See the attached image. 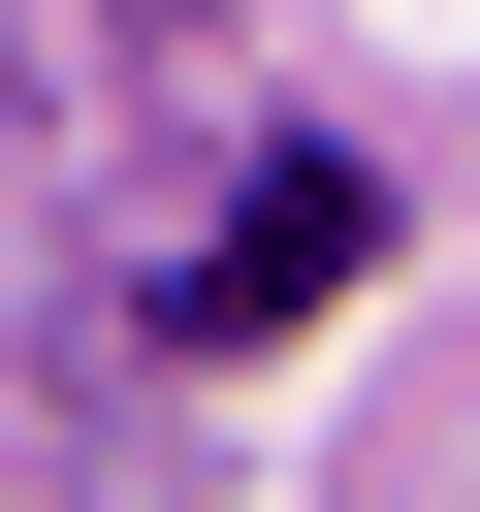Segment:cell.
I'll return each instance as SVG.
<instances>
[{"label": "cell", "mask_w": 480, "mask_h": 512, "mask_svg": "<svg viewBox=\"0 0 480 512\" xmlns=\"http://www.w3.org/2000/svg\"><path fill=\"white\" fill-rule=\"evenodd\" d=\"M352 256H384V192H352V160H256V192H224V256H192L160 320H192V352H288Z\"/></svg>", "instance_id": "6da1fadb"}]
</instances>
